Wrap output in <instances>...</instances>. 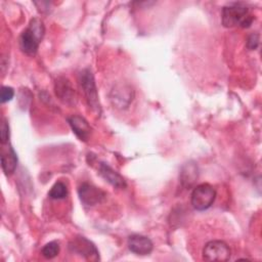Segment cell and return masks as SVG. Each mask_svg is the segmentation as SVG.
Listing matches in <instances>:
<instances>
[{"label": "cell", "mask_w": 262, "mask_h": 262, "mask_svg": "<svg viewBox=\"0 0 262 262\" xmlns=\"http://www.w3.org/2000/svg\"><path fill=\"white\" fill-rule=\"evenodd\" d=\"M45 29L40 18L31 19L29 26L23 31L19 37V47L24 53L33 56L37 53Z\"/></svg>", "instance_id": "6da1fadb"}, {"label": "cell", "mask_w": 262, "mask_h": 262, "mask_svg": "<svg viewBox=\"0 0 262 262\" xmlns=\"http://www.w3.org/2000/svg\"><path fill=\"white\" fill-rule=\"evenodd\" d=\"M222 25L226 28L239 26L248 28L251 26L254 16L250 14L249 8L241 2L230 3L222 8Z\"/></svg>", "instance_id": "7a4b0ae2"}, {"label": "cell", "mask_w": 262, "mask_h": 262, "mask_svg": "<svg viewBox=\"0 0 262 262\" xmlns=\"http://www.w3.org/2000/svg\"><path fill=\"white\" fill-rule=\"evenodd\" d=\"M79 83L85 94L89 106L96 113L100 114V104L98 100L97 89L92 72L89 69H84L79 74Z\"/></svg>", "instance_id": "3957f363"}, {"label": "cell", "mask_w": 262, "mask_h": 262, "mask_svg": "<svg viewBox=\"0 0 262 262\" xmlns=\"http://www.w3.org/2000/svg\"><path fill=\"white\" fill-rule=\"evenodd\" d=\"M216 199V190L209 183L196 185L191 192V205L198 211L210 208Z\"/></svg>", "instance_id": "277c9868"}, {"label": "cell", "mask_w": 262, "mask_h": 262, "mask_svg": "<svg viewBox=\"0 0 262 262\" xmlns=\"http://www.w3.org/2000/svg\"><path fill=\"white\" fill-rule=\"evenodd\" d=\"M230 249L223 241H211L203 249V259L206 261H227Z\"/></svg>", "instance_id": "5b68a950"}, {"label": "cell", "mask_w": 262, "mask_h": 262, "mask_svg": "<svg viewBox=\"0 0 262 262\" xmlns=\"http://www.w3.org/2000/svg\"><path fill=\"white\" fill-rule=\"evenodd\" d=\"M134 97V91L131 86L127 84L119 83L113 87L110 93V99L112 103L118 108H127L132 102Z\"/></svg>", "instance_id": "8992f818"}, {"label": "cell", "mask_w": 262, "mask_h": 262, "mask_svg": "<svg viewBox=\"0 0 262 262\" xmlns=\"http://www.w3.org/2000/svg\"><path fill=\"white\" fill-rule=\"evenodd\" d=\"M78 194L81 202L88 207H92L101 203L106 196L103 190L88 182H84L79 186Z\"/></svg>", "instance_id": "52a82bcc"}, {"label": "cell", "mask_w": 262, "mask_h": 262, "mask_svg": "<svg viewBox=\"0 0 262 262\" xmlns=\"http://www.w3.org/2000/svg\"><path fill=\"white\" fill-rule=\"evenodd\" d=\"M70 249L72 250V252L83 256L87 260H90V261L99 260V253L96 247L84 236L75 237L70 244Z\"/></svg>", "instance_id": "ba28073f"}, {"label": "cell", "mask_w": 262, "mask_h": 262, "mask_svg": "<svg viewBox=\"0 0 262 262\" xmlns=\"http://www.w3.org/2000/svg\"><path fill=\"white\" fill-rule=\"evenodd\" d=\"M54 90L55 94L58 97L59 100H61L66 104H75L76 102V92L71 84V82L64 78V77H59L55 81L54 85Z\"/></svg>", "instance_id": "9c48e42d"}, {"label": "cell", "mask_w": 262, "mask_h": 262, "mask_svg": "<svg viewBox=\"0 0 262 262\" xmlns=\"http://www.w3.org/2000/svg\"><path fill=\"white\" fill-rule=\"evenodd\" d=\"M128 248L136 255H148L154 248L152 242L144 235L132 234L128 237Z\"/></svg>", "instance_id": "30bf717a"}, {"label": "cell", "mask_w": 262, "mask_h": 262, "mask_svg": "<svg viewBox=\"0 0 262 262\" xmlns=\"http://www.w3.org/2000/svg\"><path fill=\"white\" fill-rule=\"evenodd\" d=\"M68 123L70 124L73 132L80 140L87 141L89 139L91 134V127L83 117L73 115L68 118Z\"/></svg>", "instance_id": "8fae6325"}, {"label": "cell", "mask_w": 262, "mask_h": 262, "mask_svg": "<svg viewBox=\"0 0 262 262\" xmlns=\"http://www.w3.org/2000/svg\"><path fill=\"white\" fill-rule=\"evenodd\" d=\"M198 178H199V168L194 162L189 161L181 167L179 180L181 185L184 188H190L191 186H193Z\"/></svg>", "instance_id": "7c38bea8"}, {"label": "cell", "mask_w": 262, "mask_h": 262, "mask_svg": "<svg viewBox=\"0 0 262 262\" xmlns=\"http://www.w3.org/2000/svg\"><path fill=\"white\" fill-rule=\"evenodd\" d=\"M98 173L111 185H113V186H115L117 188H124V187H126L125 179L117 171H115L111 166H108L107 164L102 163V162L99 163V165H98Z\"/></svg>", "instance_id": "4fadbf2b"}, {"label": "cell", "mask_w": 262, "mask_h": 262, "mask_svg": "<svg viewBox=\"0 0 262 262\" xmlns=\"http://www.w3.org/2000/svg\"><path fill=\"white\" fill-rule=\"evenodd\" d=\"M1 165L5 175H11L15 171L17 165V157L11 145H9L7 148L2 149Z\"/></svg>", "instance_id": "5bb4252c"}, {"label": "cell", "mask_w": 262, "mask_h": 262, "mask_svg": "<svg viewBox=\"0 0 262 262\" xmlns=\"http://www.w3.org/2000/svg\"><path fill=\"white\" fill-rule=\"evenodd\" d=\"M48 195L53 199V200H61L64 199L68 195V188L67 185L61 182V181H57L55 182L52 187L50 188Z\"/></svg>", "instance_id": "9a60e30c"}, {"label": "cell", "mask_w": 262, "mask_h": 262, "mask_svg": "<svg viewBox=\"0 0 262 262\" xmlns=\"http://www.w3.org/2000/svg\"><path fill=\"white\" fill-rule=\"evenodd\" d=\"M59 253V244L56 241L47 243L41 250V254L46 259H52Z\"/></svg>", "instance_id": "2e32d148"}, {"label": "cell", "mask_w": 262, "mask_h": 262, "mask_svg": "<svg viewBox=\"0 0 262 262\" xmlns=\"http://www.w3.org/2000/svg\"><path fill=\"white\" fill-rule=\"evenodd\" d=\"M13 95H14V91H13V89L11 87L3 86L1 88V102L2 103L11 100Z\"/></svg>", "instance_id": "e0dca14e"}, {"label": "cell", "mask_w": 262, "mask_h": 262, "mask_svg": "<svg viewBox=\"0 0 262 262\" xmlns=\"http://www.w3.org/2000/svg\"><path fill=\"white\" fill-rule=\"evenodd\" d=\"M0 137H1V143L2 144L8 143V140H9V126H8V123H7L6 120H3V122H2Z\"/></svg>", "instance_id": "ac0fdd59"}, {"label": "cell", "mask_w": 262, "mask_h": 262, "mask_svg": "<svg viewBox=\"0 0 262 262\" xmlns=\"http://www.w3.org/2000/svg\"><path fill=\"white\" fill-rule=\"evenodd\" d=\"M258 45H259V35L256 33L251 34L247 40V47L250 50H254L258 47Z\"/></svg>", "instance_id": "d6986e66"}]
</instances>
